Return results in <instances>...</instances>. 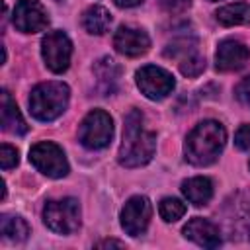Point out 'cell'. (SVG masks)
Here are the masks:
<instances>
[{"mask_svg":"<svg viewBox=\"0 0 250 250\" xmlns=\"http://www.w3.org/2000/svg\"><path fill=\"white\" fill-rule=\"evenodd\" d=\"M156 148V135L146 129L145 115L139 109H131L125 115L123 143L119 146L117 160L125 168H139L150 162Z\"/></svg>","mask_w":250,"mask_h":250,"instance_id":"obj_1","label":"cell"},{"mask_svg":"<svg viewBox=\"0 0 250 250\" xmlns=\"http://www.w3.org/2000/svg\"><path fill=\"white\" fill-rule=\"evenodd\" d=\"M227 131L219 121L205 119L197 123L186 139V160L193 166H209L223 152Z\"/></svg>","mask_w":250,"mask_h":250,"instance_id":"obj_2","label":"cell"},{"mask_svg":"<svg viewBox=\"0 0 250 250\" xmlns=\"http://www.w3.org/2000/svg\"><path fill=\"white\" fill-rule=\"evenodd\" d=\"M68 98L70 90L64 82H41L31 90L29 111L39 121H53L66 109Z\"/></svg>","mask_w":250,"mask_h":250,"instance_id":"obj_3","label":"cell"},{"mask_svg":"<svg viewBox=\"0 0 250 250\" xmlns=\"http://www.w3.org/2000/svg\"><path fill=\"white\" fill-rule=\"evenodd\" d=\"M43 223L57 234H72L80 227V205L72 197L47 201L43 207Z\"/></svg>","mask_w":250,"mask_h":250,"instance_id":"obj_4","label":"cell"},{"mask_svg":"<svg viewBox=\"0 0 250 250\" xmlns=\"http://www.w3.org/2000/svg\"><path fill=\"white\" fill-rule=\"evenodd\" d=\"M111 137H113V121L109 113H105L104 109H92L82 119L78 129V139L86 148L90 150L104 148L109 145Z\"/></svg>","mask_w":250,"mask_h":250,"instance_id":"obj_5","label":"cell"},{"mask_svg":"<svg viewBox=\"0 0 250 250\" xmlns=\"http://www.w3.org/2000/svg\"><path fill=\"white\" fill-rule=\"evenodd\" d=\"M29 162L49 178H64L68 174V162L62 148L51 141H41L29 148Z\"/></svg>","mask_w":250,"mask_h":250,"instance_id":"obj_6","label":"cell"},{"mask_svg":"<svg viewBox=\"0 0 250 250\" xmlns=\"http://www.w3.org/2000/svg\"><path fill=\"white\" fill-rule=\"evenodd\" d=\"M41 55L49 70L61 74L70 64L72 43L64 31H49L41 41Z\"/></svg>","mask_w":250,"mask_h":250,"instance_id":"obj_7","label":"cell"},{"mask_svg":"<svg viewBox=\"0 0 250 250\" xmlns=\"http://www.w3.org/2000/svg\"><path fill=\"white\" fill-rule=\"evenodd\" d=\"M135 78H137L139 90L148 100H164L168 94H172V90L176 86L174 76L168 70H164L160 66H154V64L141 66L137 70Z\"/></svg>","mask_w":250,"mask_h":250,"instance_id":"obj_8","label":"cell"},{"mask_svg":"<svg viewBox=\"0 0 250 250\" xmlns=\"http://www.w3.org/2000/svg\"><path fill=\"white\" fill-rule=\"evenodd\" d=\"M150 215H152L150 201L145 195H135L121 209V227L127 234L141 236L150 223Z\"/></svg>","mask_w":250,"mask_h":250,"instance_id":"obj_9","label":"cell"},{"mask_svg":"<svg viewBox=\"0 0 250 250\" xmlns=\"http://www.w3.org/2000/svg\"><path fill=\"white\" fill-rule=\"evenodd\" d=\"M12 21L21 33H37L47 27L49 18L39 0H20L14 8Z\"/></svg>","mask_w":250,"mask_h":250,"instance_id":"obj_10","label":"cell"},{"mask_svg":"<svg viewBox=\"0 0 250 250\" xmlns=\"http://www.w3.org/2000/svg\"><path fill=\"white\" fill-rule=\"evenodd\" d=\"M250 61V49L234 39H225L219 43L215 53V66L221 72H232L240 70Z\"/></svg>","mask_w":250,"mask_h":250,"instance_id":"obj_11","label":"cell"},{"mask_svg":"<svg viewBox=\"0 0 250 250\" xmlns=\"http://www.w3.org/2000/svg\"><path fill=\"white\" fill-rule=\"evenodd\" d=\"M113 47L117 53L125 57H141L148 51L150 39L143 29L121 25L113 35Z\"/></svg>","mask_w":250,"mask_h":250,"instance_id":"obj_12","label":"cell"},{"mask_svg":"<svg viewBox=\"0 0 250 250\" xmlns=\"http://www.w3.org/2000/svg\"><path fill=\"white\" fill-rule=\"evenodd\" d=\"M184 236L189 238L191 242L203 246V248H217L221 244V232L219 229L203 219V217H193L186 227H184Z\"/></svg>","mask_w":250,"mask_h":250,"instance_id":"obj_13","label":"cell"},{"mask_svg":"<svg viewBox=\"0 0 250 250\" xmlns=\"http://www.w3.org/2000/svg\"><path fill=\"white\" fill-rule=\"evenodd\" d=\"M2 129L12 135H25L27 133V123L18 109L16 102L12 100L10 92H2Z\"/></svg>","mask_w":250,"mask_h":250,"instance_id":"obj_14","label":"cell"},{"mask_svg":"<svg viewBox=\"0 0 250 250\" xmlns=\"http://www.w3.org/2000/svg\"><path fill=\"white\" fill-rule=\"evenodd\" d=\"M119 74H121L119 64L109 57H104L94 64V76H96L98 88L102 90L104 96H107L115 90V86L119 82Z\"/></svg>","mask_w":250,"mask_h":250,"instance_id":"obj_15","label":"cell"},{"mask_svg":"<svg viewBox=\"0 0 250 250\" xmlns=\"http://www.w3.org/2000/svg\"><path fill=\"white\" fill-rule=\"evenodd\" d=\"M182 191L189 203H193L195 207H201V205H207L213 197V182L205 176H195L182 184Z\"/></svg>","mask_w":250,"mask_h":250,"instance_id":"obj_16","label":"cell"},{"mask_svg":"<svg viewBox=\"0 0 250 250\" xmlns=\"http://www.w3.org/2000/svg\"><path fill=\"white\" fill-rule=\"evenodd\" d=\"M82 25L92 35H104L111 25V14L104 6H90L82 16Z\"/></svg>","mask_w":250,"mask_h":250,"instance_id":"obj_17","label":"cell"},{"mask_svg":"<svg viewBox=\"0 0 250 250\" xmlns=\"http://www.w3.org/2000/svg\"><path fill=\"white\" fill-rule=\"evenodd\" d=\"M217 21L221 25H244L250 23V4L244 2H234V4H227L223 8L217 10Z\"/></svg>","mask_w":250,"mask_h":250,"instance_id":"obj_18","label":"cell"},{"mask_svg":"<svg viewBox=\"0 0 250 250\" xmlns=\"http://www.w3.org/2000/svg\"><path fill=\"white\" fill-rule=\"evenodd\" d=\"M0 232H2V238H6V240L23 242L29 234V227L18 215H2L0 217Z\"/></svg>","mask_w":250,"mask_h":250,"instance_id":"obj_19","label":"cell"},{"mask_svg":"<svg viewBox=\"0 0 250 250\" xmlns=\"http://www.w3.org/2000/svg\"><path fill=\"white\" fill-rule=\"evenodd\" d=\"M193 53H197V41L195 39H188V37L176 39L164 49V55L168 59H180V61L189 57V55H193Z\"/></svg>","mask_w":250,"mask_h":250,"instance_id":"obj_20","label":"cell"},{"mask_svg":"<svg viewBox=\"0 0 250 250\" xmlns=\"http://www.w3.org/2000/svg\"><path fill=\"white\" fill-rule=\"evenodd\" d=\"M158 211L166 223H176L178 219H182L186 215V203H182L176 197H164L158 205Z\"/></svg>","mask_w":250,"mask_h":250,"instance_id":"obj_21","label":"cell"},{"mask_svg":"<svg viewBox=\"0 0 250 250\" xmlns=\"http://www.w3.org/2000/svg\"><path fill=\"white\" fill-rule=\"evenodd\" d=\"M205 70V57L199 53H193L180 61V72L188 78H195Z\"/></svg>","mask_w":250,"mask_h":250,"instance_id":"obj_22","label":"cell"},{"mask_svg":"<svg viewBox=\"0 0 250 250\" xmlns=\"http://www.w3.org/2000/svg\"><path fill=\"white\" fill-rule=\"evenodd\" d=\"M18 162H20L18 150L14 146H10V145L4 143L0 146V166H2V170H10V168L18 166Z\"/></svg>","mask_w":250,"mask_h":250,"instance_id":"obj_23","label":"cell"},{"mask_svg":"<svg viewBox=\"0 0 250 250\" xmlns=\"http://www.w3.org/2000/svg\"><path fill=\"white\" fill-rule=\"evenodd\" d=\"M234 96H236V100H238L240 104H244V105L250 107V76L242 78V80L236 84V88H234Z\"/></svg>","mask_w":250,"mask_h":250,"instance_id":"obj_24","label":"cell"},{"mask_svg":"<svg viewBox=\"0 0 250 250\" xmlns=\"http://www.w3.org/2000/svg\"><path fill=\"white\" fill-rule=\"evenodd\" d=\"M234 145L240 150H250V125H240L234 135Z\"/></svg>","mask_w":250,"mask_h":250,"instance_id":"obj_25","label":"cell"},{"mask_svg":"<svg viewBox=\"0 0 250 250\" xmlns=\"http://www.w3.org/2000/svg\"><path fill=\"white\" fill-rule=\"evenodd\" d=\"M160 4H162V8L168 10L170 14H180V12H184V10L189 8L191 0H160Z\"/></svg>","mask_w":250,"mask_h":250,"instance_id":"obj_26","label":"cell"},{"mask_svg":"<svg viewBox=\"0 0 250 250\" xmlns=\"http://www.w3.org/2000/svg\"><path fill=\"white\" fill-rule=\"evenodd\" d=\"M109 246H115V248H123V246H125V242H121V240H115V238H105V240H100V242L96 244V248H109Z\"/></svg>","mask_w":250,"mask_h":250,"instance_id":"obj_27","label":"cell"},{"mask_svg":"<svg viewBox=\"0 0 250 250\" xmlns=\"http://www.w3.org/2000/svg\"><path fill=\"white\" fill-rule=\"evenodd\" d=\"M119 8H133V6H139L143 0H113Z\"/></svg>","mask_w":250,"mask_h":250,"instance_id":"obj_28","label":"cell"},{"mask_svg":"<svg viewBox=\"0 0 250 250\" xmlns=\"http://www.w3.org/2000/svg\"><path fill=\"white\" fill-rule=\"evenodd\" d=\"M211 2H217V0H211Z\"/></svg>","mask_w":250,"mask_h":250,"instance_id":"obj_29","label":"cell"}]
</instances>
